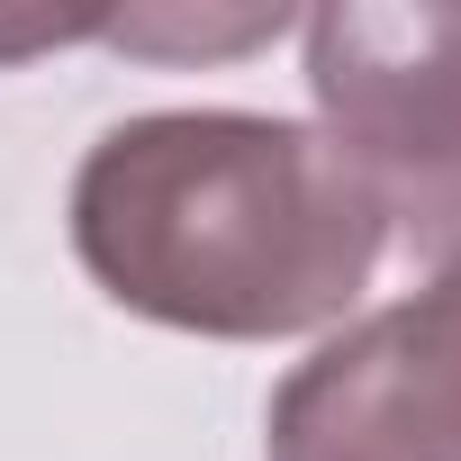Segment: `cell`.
Listing matches in <instances>:
<instances>
[{"instance_id":"obj_5","label":"cell","mask_w":461,"mask_h":461,"mask_svg":"<svg viewBox=\"0 0 461 461\" xmlns=\"http://www.w3.org/2000/svg\"><path fill=\"white\" fill-rule=\"evenodd\" d=\"M109 19L100 10H82V19H46V10H28V19H0V55H37V46H73V37H100Z\"/></svg>"},{"instance_id":"obj_2","label":"cell","mask_w":461,"mask_h":461,"mask_svg":"<svg viewBox=\"0 0 461 461\" xmlns=\"http://www.w3.org/2000/svg\"><path fill=\"white\" fill-rule=\"evenodd\" d=\"M317 136L371 181L389 236L461 254V0H326L308 19Z\"/></svg>"},{"instance_id":"obj_3","label":"cell","mask_w":461,"mask_h":461,"mask_svg":"<svg viewBox=\"0 0 461 461\" xmlns=\"http://www.w3.org/2000/svg\"><path fill=\"white\" fill-rule=\"evenodd\" d=\"M263 461H461V254L272 389Z\"/></svg>"},{"instance_id":"obj_1","label":"cell","mask_w":461,"mask_h":461,"mask_svg":"<svg viewBox=\"0 0 461 461\" xmlns=\"http://www.w3.org/2000/svg\"><path fill=\"white\" fill-rule=\"evenodd\" d=\"M73 254L127 317L208 344H290L353 317L389 217L299 118L145 109L73 172Z\"/></svg>"},{"instance_id":"obj_4","label":"cell","mask_w":461,"mask_h":461,"mask_svg":"<svg viewBox=\"0 0 461 461\" xmlns=\"http://www.w3.org/2000/svg\"><path fill=\"white\" fill-rule=\"evenodd\" d=\"M290 10H245V19H109L100 37L127 55H245L263 37H281Z\"/></svg>"}]
</instances>
